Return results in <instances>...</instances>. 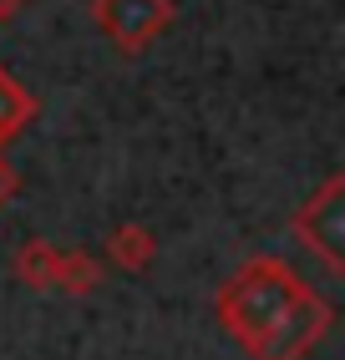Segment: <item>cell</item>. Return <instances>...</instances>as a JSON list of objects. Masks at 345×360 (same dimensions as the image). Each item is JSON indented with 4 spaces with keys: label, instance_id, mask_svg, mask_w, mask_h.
<instances>
[{
    "label": "cell",
    "instance_id": "4",
    "mask_svg": "<svg viewBox=\"0 0 345 360\" xmlns=\"http://www.w3.org/2000/svg\"><path fill=\"white\" fill-rule=\"evenodd\" d=\"M31 112H36V102L26 97V86H20L11 71L0 66V142L15 137L20 127H26V122H31Z\"/></svg>",
    "mask_w": 345,
    "mask_h": 360
},
{
    "label": "cell",
    "instance_id": "5",
    "mask_svg": "<svg viewBox=\"0 0 345 360\" xmlns=\"http://www.w3.org/2000/svg\"><path fill=\"white\" fill-rule=\"evenodd\" d=\"M15 6H26V0H0V15H11Z\"/></svg>",
    "mask_w": 345,
    "mask_h": 360
},
{
    "label": "cell",
    "instance_id": "1",
    "mask_svg": "<svg viewBox=\"0 0 345 360\" xmlns=\"http://www.w3.org/2000/svg\"><path fill=\"white\" fill-rule=\"evenodd\" d=\"M218 309L259 360H294L325 325V304L275 259L249 264L218 295Z\"/></svg>",
    "mask_w": 345,
    "mask_h": 360
},
{
    "label": "cell",
    "instance_id": "2",
    "mask_svg": "<svg viewBox=\"0 0 345 360\" xmlns=\"http://www.w3.org/2000/svg\"><path fill=\"white\" fill-rule=\"evenodd\" d=\"M96 20L117 46H142L163 31L168 20V0H102L96 6Z\"/></svg>",
    "mask_w": 345,
    "mask_h": 360
},
{
    "label": "cell",
    "instance_id": "3",
    "mask_svg": "<svg viewBox=\"0 0 345 360\" xmlns=\"http://www.w3.org/2000/svg\"><path fill=\"white\" fill-rule=\"evenodd\" d=\"M335 198H340V183H330L325 193L315 198V213H305V219H300V229L315 233V249H320V254H330V259L340 254V229H335L340 203H335Z\"/></svg>",
    "mask_w": 345,
    "mask_h": 360
}]
</instances>
